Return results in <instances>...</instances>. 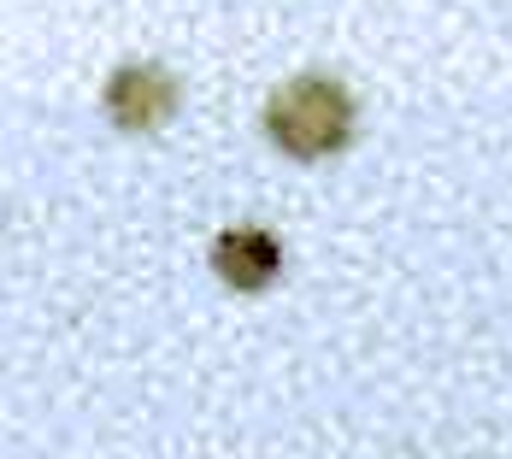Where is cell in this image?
Here are the masks:
<instances>
[{
  "mask_svg": "<svg viewBox=\"0 0 512 459\" xmlns=\"http://www.w3.org/2000/svg\"><path fill=\"white\" fill-rule=\"evenodd\" d=\"M354 124H359L354 89L342 77H330V71H295L265 101V136H271V148L301 159V165L336 159L354 142Z\"/></svg>",
  "mask_w": 512,
  "mask_h": 459,
  "instance_id": "obj_1",
  "label": "cell"
},
{
  "mask_svg": "<svg viewBox=\"0 0 512 459\" xmlns=\"http://www.w3.org/2000/svg\"><path fill=\"white\" fill-rule=\"evenodd\" d=\"M101 106H106V118H112L118 130H130V136H154V130H165V124L177 118V106H183V83H177L159 59H130V65H118V71L106 77Z\"/></svg>",
  "mask_w": 512,
  "mask_h": 459,
  "instance_id": "obj_2",
  "label": "cell"
},
{
  "mask_svg": "<svg viewBox=\"0 0 512 459\" xmlns=\"http://www.w3.org/2000/svg\"><path fill=\"white\" fill-rule=\"evenodd\" d=\"M212 271L236 295H265L277 283V271H283V242L265 224H230L212 242Z\"/></svg>",
  "mask_w": 512,
  "mask_h": 459,
  "instance_id": "obj_3",
  "label": "cell"
}]
</instances>
